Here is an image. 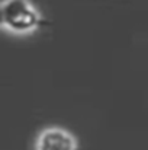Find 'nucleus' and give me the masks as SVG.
<instances>
[{
  "label": "nucleus",
  "mask_w": 148,
  "mask_h": 150,
  "mask_svg": "<svg viewBox=\"0 0 148 150\" xmlns=\"http://www.w3.org/2000/svg\"><path fill=\"white\" fill-rule=\"evenodd\" d=\"M44 19L29 0H3L0 3V28L26 35L38 31Z\"/></svg>",
  "instance_id": "obj_1"
},
{
  "label": "nucleus",
  "mask_w": 148,
  "mask_h": 150,
  "mask_svg": "<svg viewBox=\"0 0 148 150\" xmlns=\"http://www.w3.org/2000/svg\"><path fill=\"white\" fill-rule=\"evenodd\" d=\"M35 150H77V137L61 125L44 127L35 137Z\"/></svg>",
  "instance_id": "obj_2"
}]
</instances>
